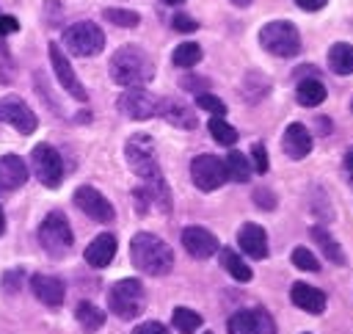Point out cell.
<instances>
[{
	"instance_id": "18",
	"label": "cell",
	"mask_w": 353,
	"mask_h": 334,
	"mask_svg": "<svg viewBox=\"0 0 353 334\" xmlns=\"http://www.w3.org/2000/svg\"><path fill=\"white\" fill-rule=\"evenodd\" d=\"M237 246L243 248V254H248L251 259H265L268 257V235L259 224H243L237 232Z\"/></svg>"
},
{
	"instance_id": "28",
	"label": "cell",
	"mask_w": 353,
	"mask_h": 334,
	"mask_svg": "<svg viewBox=\"0 0 353 334\" xmlns=\"http://www.w3.org/2000/svg\"><path fill=\"white\" fill-rule=\"evenodd\" d=\"M223 166H226V177L229 179H234V182H248V177H251V163H248V157L243 155V152H229L226 155V160H223Z\"/></svg>"
},
{
	"instance_id": "36",
	"label": "cell",
	"mask_w": 353,
	"mask_h": 334,
	"mask_svg": "<svg viewBox=\"0 0 353 334\" xmlns=\"http://www.w3.org/2000/svg\"><path fill=\"white\" fill-rule=\"evenodd\" d=\"M171 25H174V30H179V33H193V30L199 28V22H196L193 17H188V14H176Z\"/></svg>"
},
{
	"instance_id": "13",
	"label": "cell",
	"mask_w": 353,
	"mask_h": 334,
	"mask_svg": "<svg viewBox=\"0 0 353 334\" xmlns=\"http://www.w3.org/2000/svg\"><path fill=\"white\" fill-rule=\"evenodd\" d=\"M229 334H276L273 317L265 309H240L226 323Z\"/></svg>"
},
{
	"instance_id": "1",
	"label": "cell",
	"mask_w": 353,
	"mask_h": 334,
	"mask_svg": "<svg viewBox=\"0 0 353 334\" xmlns=\"http://www.w3.org/2000/svg\"><path fill=\"white\" fill-rule=\"evenodd\" d=\"M124 157H127V166L143 179V190H146L149 202H154L163 213H168L171 210V193H168V188L163 182V171H160L152 138L143 135V132H135L124 144Z\"/></svg>"
},
{
	"instance_id": "23",
	"label": "cell",
	"mask_w": 353,
	"mask_h": 334,
	"mask_svg": "<svg viewBox=\"0 0 353 334\" xmlns=\"http://www.w3.org/2000/svg\"><path fill=\"white\" fill-rule=\"evenodd\" d=\"M325 97H328V91L317 77H303L295 88V99L303 108H317L320 102H325Z\"/></svg>"
},
{
	"instance_id": "12",
	"label": "cell",
	"mask_w": 353,
	"mask_h": 334,
	"mask_svg": "<svg viewBox=\"0 0 353 334\" xmlns=\"http://www.w3.org/2000/svg\"><path fill=\"white\" fill-rule=\"evenodd\" d=\"M74 204L91 218V221H99V224H110L113 218H116V210H113V204L97 190V188H91V185H80L77 190H74Z\"/></svg>"
},
{
	"instance_id": "6",
	"label": "cell",
	"mask_w": 353,
	"mask_h": 334,
	"mask_svg": "<svg viewBox=\"0 0 353 334\" xmlns=\"http://www.w3.org/2000/svg\"><path fill=\"white\" fill-rule=\"evenodd\" d=\"M259 44L270 55L292 58V55L301 52V33H298V28L290 19H276V22H268L259 30Z\"/></svg>"
},
{
	"instance_id": "29",
	"label": "cell",
	"mask_w": 353,
	"mask_h": 334,
	"mask_svg": "<svg viewBox=\"0 0 353 334\" xmlns=\"http://www.w3.org/2000/svg\"><path fill=\"white\" fill-rule=\"evenodd\" d=\"M171 323H174V328H176L179 334H193V331H199V326H201V315L193 312V309H188V306H176V309L171 312Z\"/></svg>"
},
{
	"instance_id": "26",
	"label": "cell",
	"mask_w": 353,
	"mask_h": 334,
	"mask_svg": "<svg viewBox=\"0 0 353 334\" xmlns=\"http://www.w3.org/2000/svg\"><path fill=\"white\" fill-rule=\"evenodd\" d=\"M309 235H312V240L320 246V251H323L334 265H345V251L339 248V243H336V240H334L323 226H312V229H309Z\"/></svg>"
},
{
	"instance_id": "33",
	"label": "cell",
	"mask_w": 353,
	"mask_h": 334,
	"mask_svg": "<svg viewBox=\"0 0 353 334\" xmlns=\"http://www.w3.org/2000/svg\"><path fill=\"white\" fill-rule=\"evenodd\" d=\"M292 265H295V268H301V271H312V273H317V271H320L317 257H314L309 248H303V246H298V248L292 251Z\"/></svg>"
},
{
	"instance_id": "22",
	"label": "cell",
	"mask_w": 353,
	"mask_h": 334,
	"mask_svg": "<svg viewBox=\"0 0 353 334\" xmlns=\"http://www.w3.org/2000/svg\"><path fill=\"white\" fill-rule=\"evenodd\" d=\"M28 179V166L17 155H3L0 157V190H17Z\"/></svg>"
},
{
	"instance_id": "30",
	"label": "cell",
	"mask_w": 353,
	"mask_h": 334,
	"mask_svg": "<svg viewBox=\"0 0 353 334\" xmlns=\"http://www.w3.org/2000/svg\"><path fill=\"white\" fill-rule=\"evenodd\" d=\"M207 127H210V135H212L218 144H223V146H234L237 138H240L237 130H234L229 121H223V116H212Z\"/></svg>"
},
{
	"instance_id": "25",
	"label": "cell",
	"mask_w": 353,
	"mask_h": 334,
	"mask_svg": "<svg viewBox=\"0 0 353 334\" xmlns=\"http://www.w3.org/2000/svg\"><path fill=\"white\" fill-rule=\"evenodd\" d=\"M328 66L336 75H353V44L336 41L328 50Z\"/></svg>"
},
{
	"instance_id": "9",
	"label": "cell",
	"mask_w": 353,
	"mask_h": 334,
	"mask_svg": "<svg viewBox=\"0 0 353 334\" xmlns=\"http://www.w3.org/2000/svg\"><path fill=\"white\" fill-rule=\"evenodd\" d=\"M190 179L199 190L210 193V190H218L229 177H226V166L221 157L215 155H199L190 160Z\"/></svg>"
},
{
	"instance_id": "46",
	"label": "cell",
	"mask_w": 353,
	"mask_h": 334,
	"mask_svg": "<svg viewBox=\"0 0 353 334\" xmlns=\"http://www.w3.org/2000/svg\"><path fill=\"white\" fill-rule=\"evenodd\" d=\"M207 334H212V331H207Z\"/></svg>"
},
{
	"instance_id": "4",
	"label": "cell",
	"mask_w": 353,
	"mask_h": 334,
	"mask_svg": "<svg viewBox=\"0 0 353 334\" xmlns=\"http://www.w3.org/2000/svg\"><path fill=\"white\" fill-rule=\"evenodd\" d=\"M39 243L52 259H61L72 251L74 235H72V226L61 210H52L44 215V221L39 224Z\"/></svg>"
},
{
	"instance_id": "19",
	"label": "cell",
	"mask_w": 353,
	"mask_h": 334,
	"mask_svg": "<svg viewBox=\"0 0 353 334\" xmlns=\"http://www.w3.org/2000/svg\"><path fill=\"white\" fill-rule=\"evenodd\" d=\"M290 298L298 309H303L309 315H323L325 312V293L306 284V282H295L292 290H290Z\"/></svg>"
},
{
	"instance_id": "42",
	"label": "cell",
	"mask_w": 353,
	"mask_h": 334,
	"mask_svg": "<svg viewBox=\"0 0 353 334\" xmlns=\"http://www.w3.org/2000/svg\"><path fill=\"white\" fill-rule=\"evenodd\" d=\"M342 166H345V174L353 179V149H347V152H345V160H342Z\"/></svg>"
},
{
	"instance_id": "7",
	"label": "cell",
	"mask_w": 353,
	"mask_h": 334,
	"mask_svg": "<svg viewBox=\"0 0 353 334\" xmlns=\"http://www.w3.org/2000/svg\"><path fill=\"white\" fill-rule=\"evenodd\" d=\"M63 47L72 52V55H80V58H91L97 52H102L105 47V33L99 25L94 22H74L63 30Z\"/></svg>"
},
{
	"instance_id": "32",
	"label": "cell",
	"mask_w": 353,
	"mask_h": 334,
	"mask_svg": "<svg viewBox=\"0 0 353 334\" xmlns=\"http://www.w3.org/2000/svg\"><path fill=\"white\" fill-rule=\"evenodd\" d=\"M102 17L110 25H119V28H135L141 22V14L138 11H130V8H105Z\"/></svg>"
},
{
	"instance_id": "2",
	"label": "cell",
	"mask_w": 353,
	"mask_h": 334,
	"mask_svg": "<svg viewBox=\"0 0 353 334\" xmlns=\"http://www.w3.org/2000/svg\"><path fill=\"white\" fill-rule=\"evenodd\" d=\"M130 259L146 276H165L174 265V251L163 237L152 232H138L130 240Z\"/></svg>"
},
{
	"instance_id": "5",
	"label": "cell",
	"mask_w": 353,
	"mask_h": 334,
	"mask_svg": "<svg viewBox=\"0 0 353 334\" xmlns=\"http://www.w3.org/2000/svg\"><path fill=\"white\" fill-rule=\"evenodd\" d=\"M143 304H146V293H143V284L138 279H119L108 290V306L121 320L138 317L143 312Z\"/></svg>"
},
{
	"instance_id": "11",
	"label": "cell",
	"mask_w": 353,
	"mask_h": 334,
	"mask_svg": "<svg viewBox=\"0 0 353 334\" xmlns=\"http://www.w3.org/2000/svg\"><path fill=\"white\" fill-rule=\"evenodd\" d=\"M157 105L160 99L154 94H149L143 86H130L127 91H121L119 97V110L127 116V119H135V121H143V119H152L157 113Z\"/></svg>"
},
{
	"instance_id": "35",
	"label": "cell",
	"mask_w": 353,
	"mask_h": 334,
	"mask_svg": "<svg viewBox=\"0 0 353 334\" xmlns=\"http://www.w3.org/2000/svg\"><path fill=\"white\" fill-rule=\"evenodd\" d=\"M251 166H254L256 174H265V171H268L270 163H268V152H265L262 144H254V146H251Z\"/></svg>"
},
{
	"instance_id": "3",
	"label": "cell",
	"mask_w": 353,
	"mask_h": 334,
	"mask_svg": "<svg viewBox=\"0 0 353 334\" xmlns=\"http://www.w3.org/2000/svg\"><path fill=\"white\" fill-rule=\"evenodd\" d=\"M108 69H110L113 83L127 86V88H130V86H143V83H149L152 75H154L152 58H149L141 47H135V44H127V47L116 50L113 58H110V63H108Z\"/></svg>"
},
{
	"instance_id": "38",
	"label": "cell",
	"mask_w": 353,
	"mask_h": 334,
	"mask_svg": "<svg viewBox=\"0 0 353 334\" xmlns=\"http://www.w3.org/2000/svg\"><path fill=\"white\" fill-rule=\"evenodd\" d=\"M132 334H168V328H165L163 323H157V320H146V323L135 326Z\"/></svg>"
},
{
	"instance_id": "20",
	"label": "cell",
	"mask_w": 353,
	"mask_h": 334,
	"mask_svg": "<svg viewBox=\"0 0 353 334\" xmlns=\"http://www.w3.org/2000/svg\"><path fill=\"white\" fill-rule=\"evenodd\" d=\"M83 257H85V262H88L91 268H105V265H110L113 257H116V237H113L110 232L97 235V237L85 246Z\"/></svg>"
},
{
	"instance_id": "21",
	"label": "cell",
	"mask_w": 353,
	"mask_h": 334,
	"mask_svg": "<svg viewBox=\"0 0 353 334\" xmlns=\"http://www.w3.org/2000/svg\"><path fill=\"white\" fill-rule=\"evenodd\" d=\"M157 113H160L168 124L179 127V130H193V127L199 124L196 113H193L182 99H163V102L157 105Z\"/></svg>"
},
{
	"instance_id": "8",
	"label": "cell",
	"mask_w": 353,
	"mask_h": 334,
	"mask_svg": "<svg viewBox=\"0 0 353 334\" xmlns=\"http://www.w3.org/2000/svg\"><path fill=\"white\" fill-rule=\"evenodd\" d=\"M30 168L36 174V179L44 188H58L63 182V160L58 155L55 146L50 144H36L30 152Z\"/></svg>"
},
{
	"instance_id": "45",
	"label": "cell",
	"mask_w": 353,
	"mask_h": 334,
	"mask_svg": "<svg viewBox=\"0 0 353 334\" xmlns=\"http://www.w3.org/2000/svg\"><path fill=\"white\" fill-rule=\"evenodd\" d=\"M163 3H168V6H179V3H185V0H163Z\"/></svg>"
},
{
	"instance_id": "41",
	"label": "cell",
	"mask_w": 353,
	"mask_h": 334,
	"mask_svg": "<svg viewBox=\"0 0 353 334\" xmlns=\"http://www.w3.org/2000/svg\"><path fill=\"white\" fill-rule=\"evenodd\" d=\"M298 3V8H303V11H320L328 0H295Z\"/></svg>"
},
{
	"instance_id": "34",
	"label": "cell",
	"mask_w": 353,
	"mask_h": 334,
	"mask_svg": "<svg viewBox=\"0 0 353 334\" xmlns=\"http://www.w3.org/2000/svg\"><path fill=\"white\" fill-rule=\"evenodd\" d=\"M196 105H199L201 110L212 113V116H223V113H226V105H223L215 94H199V97H196Z\"/></svg>"
},
{
	"instance_id": "39",
	"label": "cell",
	"mask_w": 353,
	"mask_h": 334,
	"mask_svg": "<svg viewBox=\"0 0 353 334\" xmlns=\"http://www.w3.org/2000/svg\"><path fill=\"white\" fill-rule=\"evenodd\" d=\"M17 30H19V22L14 17H8V14H0V36H11Z\"/></svg>"
},
{
	"instance_id": "44",
	"label": "cell",
	"mask_w": 353,
	"mask_h": 334,
	"mask_svg": "<svg viewBox=\"0 0 353 334\" xmlns=\"http://www.w3.org/2000/svg\"><path fill=\"white\" fill-rule=\"evenodd\" d=\"M6 232V215H3V207H0V235Z\"/></svg>"
},
{
	"instance_id": "10",
	"label": "cell",
	"mask_w": 353,
	"mask_h": 334,
	"mask_svg": "<svg viewBox=\"0 0 353 334\" xmlns=\"http://www.w3.org/2000/svg\"><path fill=\"white\" fill-rule=\"evenodd\" d=\"M0 121L3 124H11L17 132H22V135H30V132H36V127H39V119H36V113L28 108V102L22 99V97H17V94H8V97H0Z\"/></svg>"
},
{
	"instance_id": "17",
	"label": "cell",
	"mask_w": 353,
	"mask_h": 334,
	"mask_svg": "<svg viewBox=\"0 0 353 334\" xmlns=\"http://www.w3.org/2000/svg\"><path fill=\"white\" fill-rule=\"evenodd\" d=\"M30 290L33 295L44 304V306H61L63 304V295H66V287L58 276H44V273H36L30 276Z\"/></svg>"
},
{
	"instance_id": "43",
	"label": "cell",
	"mask_w": 353,
	"mask_h": 334,
	"mask_svg": "<svg viewBox=\"0 0 353 334\" xmlns=\"http://www.w3.org/2000/svg\"><path fill=\"white\" fill-rule=\"evenodd\" d=\"M229 3H234V6H240V8H245V6H251V0H229Z\"/></svg>"
},
{
	"instance_id": "15",
	"label": "cell",
	"mask_w": 353,
	"mask_h": 334,
	"mask_svg": "<svg viewBox=\"0 0 353 334\" xmlns=\"http://www.w3.org/2000/svg\"><path fill=\"white\" fill-rule=\"evenodd\" d=\"M182 246L196 259H207V257H212L221 248L218 246V237L210 229H204V226H188V229H182Z\"/></svg>"
},
{
	"instance_id": "24",
	"label": "cell",
	"mask_w": 353,
	"mask_h": 334,
	"mask_svg": "<svg viewBox=\"0 0 353 334\" xmlns=\"http://www.w3.org/2000/svg\"><path fill=\"white\" fill-rule=\"evenodd\" d=\"M74 317H77V323L83 326L85 334H94V331H99L105 326V312L91 301H80L77 309H74Z\"/></svg>"
},
{
	"instance_id": "37",
	"label": "cell",
	"mask_w": 353,
	"mask_h": 334,
	"mask_svg": "<svg viewBox=\"0 0 353 334\" xmlns=\"http://www.w3.org/2000/svg\"><path fill=\"white\" fill-rule=\"evenodd\" d=\"M254 202H256L262 210H273V207H276V196H273L270 190H265V188H256V190H254Z\"/></svg>"
},
{
	"instance_id": "27",
	"label": "cell",
	"mask_w": 353,
	"mask_h": 334,
	"mask_svg": "<svg viewBox=\"0 0 353 334\" xmlns=\"http://www.w3.org/2000/svg\"><path fill=\"white\" fill-rule=\"evenodd\" d=\"M221 265L226 268V273L237 282H251V268L243 262V257L234 251V248H221Z\"/></svg>"
},
{
	"instance_id": "31",
	"label": "cell",
	"mask_w": 353,
	"mask_h": 334,
	"mask_svg": "<svg viewBox=\"0 0 353 334\" xmlns=\"http://www.w3.org/2000/svg\"><path fill=\"white\" fill-rule=\"evenodd\" d=\"M171 61H174L176 66H182V69H190V66H196V63L201 61V47H199L196 41H185V44H179V47L174 50Z\"/></svg>"
},
{
	"instance_id": "40",
	"label": "cell",
	"mask_w": 353,
	"mask_h": 334,
	"mask_svg": "<svg viewBox=\"0 0 353 334\" xmlns=\"http://www.w3.org/2000/svg\"><path fill=\"white\" fill-rule=\"evenodd\" d=\"M19 282H22V271H19V268H17V271H8V273L3 276V284H6V290H8V293L19 290Z\"/></svg>"
},
{
	"instance_id": "14",
	"label": "cell",
	"mask_w": 353,
	"mask_h": 334,
	"mask_svg": "<svg viewBox=\"0 0 353 334\" xmlns=\"http://www.w3.org/2000/svg\"><path fill=\"white\" fill-rule=\"evenodd\" d=\"M47 52H50V63H52V72H55V77H58V83L74 97V99H80V102H85L88 99V94H85V88H83V83L77 80V75H74V69H72V63H69V58L63 55V50L55 44V41H50V47H47Z\"/></svg>"
},
{
	"instance_id": "16",
	"label": "cell",
	"mask_w": 353,
	"mask_h": 334,
	"mask_svg": "<svg viewBox=\"0 0 353 334\" xmlns=\"http://www.w3.org/2000/svg\"><path fill=\"white\" fill-rule=\"evenodd\" d=\"M281 149H284L287 157L303 160V157L312 152V132H309L301 121L287 124V130H284V135H281Z\"/></svg>"
}]
</instances>
